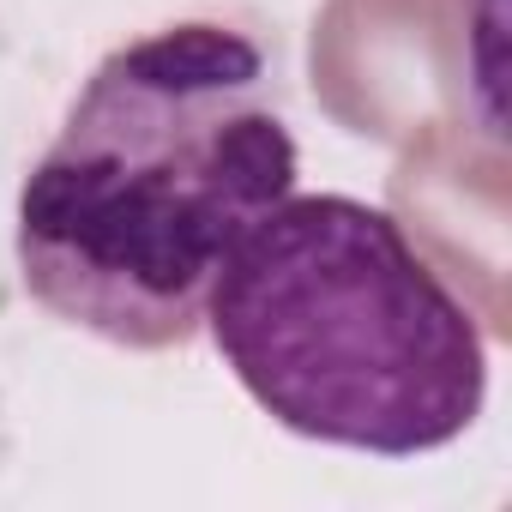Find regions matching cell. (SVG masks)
Masks as SVG:
<instances>
[{"label": "cell", "instance_id": "obj_1", "mask_svg": "<svg viewBox=\"0 0 512 512\" xmlns=\"http://www.w3.org/2000/svg\"><path fill=\"white\" fill-rule=\"evenodd\" d=\"M302 151L272 55L223 19L109 49L13 205V260L43 314L115 350L199 332L235 241L296 193Z\"/></svg>", "mask_w": 512, "mask_h": 512}, {"label": "cell", "instance_id": "obj_2", "mask_svg": "<svg viewBox=\"0 0 512 512\" xmlns=\"http://www.w3.org/2000/svg\"><path fill=\"white\" fill-rule=\"evenodd\" d=\"M211 350L278 428L422 458L488 404V338L404 223L350 193H290L211 278Z\"/></svg>", "mask_w": 512, "mask_h": 512}]
</instances>
